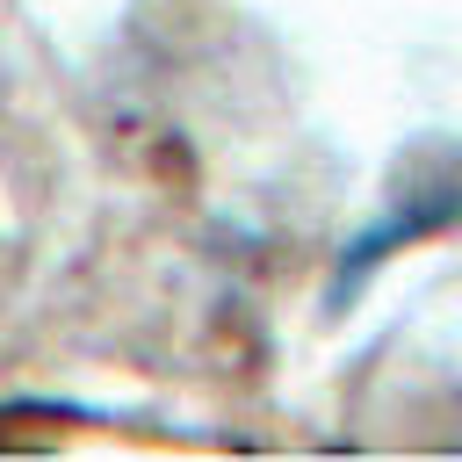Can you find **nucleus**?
Segmentation results:
<instances>
[{"label":"nucleus","instance_id":"f257e3e1","mask_svg":"<svg viewBox=\"0 0 462 462\" xmlns=\"http://www.w3.org/2000/svg\"><path fill=\"white\" fill-rule=\"evenodd\" d=\"M397 202L346 245V260H339V289H354L375 260H390L397 245H419V238H433V231H448V224H462V144H419L404 166H397V188H390Z\"/></svg>","mask_w":462,"mask_h":462}]
</instances>
